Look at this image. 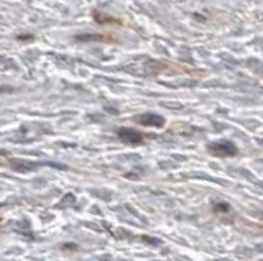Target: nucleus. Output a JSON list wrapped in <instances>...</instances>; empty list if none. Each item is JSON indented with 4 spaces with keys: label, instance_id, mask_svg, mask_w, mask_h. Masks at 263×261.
Returning a JSON list of instances; mask_svg holds the SVG:
<instances>
[{
    "label": "nucleus",
    "instance_id": "f257e3e1",
    "mask_svg": "<svg viewBox=\"0 0 263 261\" xmlns=\"http://www.w3.org/2000/svg\"><path fill=\"white\" fill-rule=\"evenodd\" d=\"M208 150H209V153L214 154V156L227 158V156H234V154L237 153V146L229 140H220V142L211 143Z\"/></svg>",
    "mask_w": 263,
    "mask_h": 261
},
{
    "label": "nucleus",
    "instance_id": "f03ea898",
    "mask_svg": "<svg viewBox=\"0 0 263 261\" xmlns=\"http://www.w3.org/2000/svg\"><path fill=\"white\" fill-rule=\"evenodd\" d=\"M135 122L140 125H145V127H156V128H161L164 125V118L158 113H142V115H137Z\"/></svg>",
    "mask_w": 263,
    "mask_h": 261
},
{
    "label": "nucleus",
    "instance_id": "7ed1b4c3",
    "mask_svg": "<svg viewBox=\"0 0 263 261\" xmlns=\"http://www.w3.org/2000/svg\"><path fill=\"white\" fill-rule=\"evenodd\" d=\"M117 135L123 143H128V145H140L143 142L142 133L137 132L134 128H120Z\"/></svg>",
    "mask_w": 263,
    "mask_h": 261
}]
</instances>
